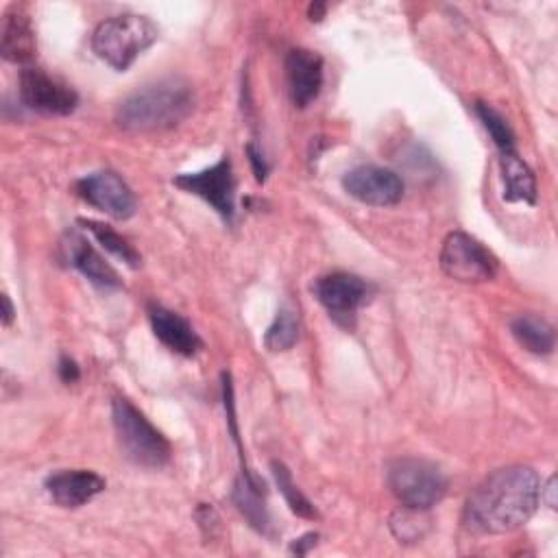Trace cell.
<instances>
[{"label":"cell","instance_id":"cell-11","mask_svg":"<svg viewBox=\"0 0 558 558\" xmlns=\"http://www.w3.org/2000/svg\"><path fill=\"white\" fill-rule=\"evenodd\" d=\"M342 187L351 198L373 207L397 205L403 198L405 190L403 179L395 170L371 163L355 166L349 172H344Z\"/></svg>","mask_w":558,"mask_h":558},{"label":"cell","instance_id":"cell-25","mask_svg":"<svg viewBox=\"0 0 558 558\" xmlns=\"http://www.w3.org/2000/svg\"><path fill=\"white\" fill-rule=\"evenodd\" d=\"M246 155H248V161H251V168H253L255 179L262 183V181L266 179V174H268V161H266V157L262 155V150H259L255 144H248V146H246Z\"/></svg>","mask_w":558,"mask_h":558},{"label":"cell","instance_id":"cell-2","mask_svg":"<svg viewBox=\"0 0 558 558\" xmlns=\"http://www.w3.org/2000/svg\"><path fill=\"white\" fill-rule=\"evenodd\" d=\"M194 109V89L179 76L161 78L129 94L113 113L122 131L150 133L179 126Z\"/></svg>","mask_w":558,"mask_h":558},{"label":"cell","instance_id":"cell-21","mask_svg":"<svg viewBox=\"0 0 558 558\" xmlns=\"http://www.w3.org/2000/svg\"><path fill=\"white\" fill-rule=\"evenodd\" d=\"M299 331H301V323H299V314L292 305H281L275 320L270 323V327L264 333V347L268 351H288L296 344L299 340Z\"/></svg>","mask_w":558,"mask_h":558},{"label":"cell","instance_id":"cell-8","mask_svg":"<svg viewBox=\"0 0 558 558\" xmlns=\"http://www.w3.org/2000/svg\"><path fill=\"white\" fill-rule=\"evenodd\" d=\"M20 100L41 116H68L78 105V94L41 68L26 65L20 72Z\"/></svg>","mask_w":558,"mask_h":558},{"label":"cell","instance_id":"cell-14","mask_svg":"<svg viewBox=\"0 0 558 558\" xmlns=\"http://www.w3.org/2000/svg\"><path fill=\"white\" fill-rule=\"evenodd\" d=\"M148 320H150L155 338L163 347H168L172 353H179L183 357H194L203 349L201 336L194 331V327L181 314H177L159 303H150Z\"/></svg>","mask_w":558,"mask_h":558},{"label":"cell","instance_id":"cell-10","mask_svg":"<svg viewBox=\"0 0 558 558\" xmlns=\"http://www.w3.org/2000/svg\"><path fill=\"white\" fill-rule=\"evenodd\" d=\"M74 190L87 205L96 207L98 211L116 220H126L135 214V194L122 181V177H118L111 170H98L81 177L74 183Z\"/></svg>","mask_w":558,"mask_h":558},{"label":"cell","instance_id":"cell-24","mask_svg":"<svg viewBox=\"0 0 558 558\" xmlns=\"http://www.w3.org/2000/svg\"><path fill=\"white\" fill-rule=\"evenodd\" d=\"M421 512L416 508H405L403 512L392 514L390 527L399 541H416L423 536V523H421Z\"/></svg>","mask_w":558,"mask_h":558},{"label":"cell","instance_id":"cell-6","mask_svg":"<svg viewBox=\"0 0 558 558\" xmlns=\"http://www.w3.org/2000/svg\"><path fill=\"white\" fill-rule=\"evenodd\" d=\"M440 268L447 277L462 283L488 281L497 275V257L471 233L451 231L442 240L440 248Z\"/></svg>","mask_w":558,"mask_h":558},{"label":"cell","instance_id":"cell-15","mask_svg":"<svg viewBox=\"0 0 558 558\" xmlns=\"http://www.w3.org/2000/svg\"><path fill=\"white\" fill-rule=\"evenodd\" d=\"M65 259L72 268H76L85 279H89L98 288H120V275L113 270V266L76 231H68L63 242Z\"/></svg>","mask_w":558,"mask_h":558},{"label":"cell","instance_id":"cell-7","mask_svg":"<svg viewBox=\"0 0 558 558\" xmlns=\"http://www.w3.org/2000/svg\"><path fill=\"white\" fill-rule=\"evenodd\" d=\"M177 187L209 203L227 222L235 216V174L229 155H222L214 166L198 172H183L172 179Z\"/></svg>","mask_w":558,"mask_h":558},{"label":"cell","instance_id":"cell-26","mask_svg":"<svg viewBox=\"0 0 558 558\" xmlns=\"http://www.w3.org/2000/svg\"><path fill=\"white\" fill-rule=\"evenodd\" d=\"M57 373H59V377H61L63 384H74V381H78V377H81L78 364H76L72 357H68V355H61V357H59Z\"/></svg>","mask_w":558,"mask_h":558},{"label":"cell","instance_id":"cell-16","mask_svg":"<svg viewBox=\"0 0 558 558\" xmlns=\"http://www.w3.org/2000/svg\"><path fill=\"white\" fill-rule=\"evenodd\" d=\"M35 31L24 7L11 4L2 15L0 52L11 63H31L35 59Z\"/></svg>","mask_w":558,"mask_h":558},{"label":"cell","instance_id":"cell-18","mask_svg":"<svg viewBox=\"0 0 558 558\" xmlns=\"http://www.w3.org/2000/svg\"><path fill=\"white\" fill-rule=\"evenodd\" d=\"M499 166H501V181H504V201L534 205L536 179L532 168L517 155V150L499 155Z\"/></svg>","mask_w":558,"mask_h":558},{"label":"cell","instance_id":"cell-12","mask_svg":"<svg viewBox=\"0 0 558 558\" xmlns=\"http://www.w3.org/2000/svg\"><path fill=\"white\" fill-rule=\"evenodd\" d=\"M323 57L307 48H292L286 54V83L294 107H310L323 87Z\"/></svg>","mask_w":558,"mask_h":558},{"label":"cell","instance_id":"cell-5","mask_svg":"<svg viewBox=\"0 0 558 558\" xmlns=\"http://www.w3.org/2000/svg\"><path fill=\"white\" fill-rule=\"evenodd\" d=\"M386 484L403 508L427 510L436 506L447 493V477L442 471L423 458H395L386 466Z\"/></svg>","mask_w":558,"mask_h":558},{"label":"cell","instance_id":"cell-9","mask_svg":"<svg viewBox=\"0 0 558 558\" xmlns=\"http://www.w3.org/2000/svg\"><path fill=\"white\" fill-rule=\"evenodd\" d=\"M316 301L342 325H351L357 310L368 301L371 286L353 272H329L312 286Z\"/></svg>","mask_w":558,"mask_h":558},{"label":"cell","instance_id":"cell-23","mask_svg":"<svg viewBox=\"0 0 558 558\" xmlns=\"http://www.w3.org/2000/svg\"><path fill=\"white\" fill-rule=\"evenodd\" d=\"M475 113H477V118L482 120L484 129L488 131L493 144H495L497 150H499V155L517 150V148H514V133H512L508 120H506L497 109H493V107L486 105V102H477V105H475Z\"/></svg>","mask_w":558,"mask_h":558},{"label":"cell","instance_id":"cell-27","mask_svg":"<svg viewBox=\"0 0 558 558\" xmlns=\"http://www.w3.org/2000/svg\"><path fill=\"white\" fill-rule=\"evenodd\" d=\"M316 541H318V534L316 532H307L301 538H294V543L290 545V551L296 554V556H305L316 545Z\"/></svg>","mask_w":558,"mask_h":558},{"label":"cell","instance_id":"cell-1","mask_svg":"<svg viewBox=\"0 0 558 558\" xmlns=\"http://www.w3.org/2000/svg\"><path fill=\"white\" fill-rule=\"evenodd\" d=\"M538 501L541 480L532 466H501L466 497L462 521L477 534H506L530 521Z\"/></svg>","mask_w":558,"mask_h":558},{"label":"cell","instance_id":"cell-29","mask_svg":"<svg viewBox=\"0 0 558 558\" xmlns=\"http://www.w3.org/2000/svg\"><path fill=\"white\" fill-rule=\"evenodd\" d=\"M0 301H2V325H4V327H9V325L13 323L15 310H13V305H11L9 294H2V296H0Z\"/></svg>","mask_w":558,"mask_h":558},{"label":"cell","instance_id":"cell-22","mask_svg":"<svg viewBox=\"0 0 558 558\" xmlns=\"http://www.w3.org/2000/svg\"><path fill=\"white\" fill-rule=\"evenodd\" d=\"M272 475H275V482H277V488L279 493L283 495L286 504L290 506V510L303 519H318V512L314 508V504L299 490V486L294 484L288 466L283 462H272Z\"/></svg>","mask_w":558,"mask_h":558},{"label":"cell","instance_id":"cell-13","mask_svg":"<svg viewBox=\"0 0 558 558\" xmlns=\"http://www.w3.org/2000/svg\"><path fill=\"white\" fill-rule=\"evenodd\" d=\"M50 499L61 508H81L100 495L107 482L87 469H63L46 477L44 482Z\"/></svg>","mask_w":558,"mask_h":558},{"label":"cell","instance_id":"cell-19","mask_svg":"<svg viewBox=\"0 0 558 558\" xmlns=\"http://www.w3.org/2000/svg\"><path fill=\"white\" fill-rule=\"evenodd\" d=\"M512 338L534 355H549L556 344L554 327L536 314H519L510 320Z\"/></svg>","mask_w":558,"mask_h":558},{"label":"cell","instance_id":"cell-20","mask_svg":"<svg viewBox=\"0 0 558 558\" xmlns=\"http://www.w3.org/2000/svg\"><path fill=\"white\" fill-rule=\"evenodd\" d=\"M78 225H83L85 231H89L94 235V240L113 257H118L120 262H124L131 268H137L142 264L140 253L133 248V244H129V240H124L118 231H113L109 225H102L98 220L92 218H81Z\"/></svg>","mask_w":558,"mask_h":558},{"label":"cell","instance_id":"cell-30","mask_svg":"<svg viewBox=\"0 0 558 558\" xmlns=\"http://www.w3.org/2000/svg\"><path fill=\"white\" fill-rule=\"evenodd\" d=\"M323 13H325V4L323 2H314V4H310V20H320L323 17Z\"/></svg>","mask_w":558,"mask_h":558},{"label":"cell","instance_id":"cell-28","mask_svg":"<svg viewBox=\"0 0 558 558\" xmlns=\"http://www.w3.org/2000/svg\"><path fill=\"white\" fill-rule=\"evenodd\" d=\"M541 499H543L551 510H556V475H551L545 484H541Z\"/></svg>","mask_w":558,"mask_h":558},{"label":"cell","instance_id":"cell-17","mask_svg":"<svg viewBox=\"0 0 558 558\" xmlns=\"http://www.w3.org/2000/svg\"><path fill=\"white\" fill-rule=\"evenodd\" d=\"M231 497H233L235 508L251 523V527H255L259 534L270 536L272 525H270V514L266 508V484L259 477L246 480V477L238 475Z\"/></svg>","mask_w":558,"mask_h":558},{"label":"cell","instance_id":"cell-4","mask_svg":"<svg viewBox=\"0 0 558 558\" xmlns=\"http://www.w3.org/2000/svg\"><path fill=\"white\" fill-rule=\"evenodd\" d=\"M111 418L120 449L133 464L161 469L170 462L172 447L168 438L129 399L116 397L111 401Z\"/></svg>","mask_w":558,"mask_h":558},{"label":"cell","instance_id":"cell-3","mask_svg":"<svg viewBox=\"0 0 558 558\" xmlns=\"http://www.w3.org/2000/svg\"><path fill=\"white\" fill-rule=\"evenodd\" d=\"M159 37L157 26L146 15L122 13L102 20L92 35V50L98 59L118 72H124L133 61L150 48Z\"/></svg>","mask_w":558,"mask_h":558}]
</instances>
